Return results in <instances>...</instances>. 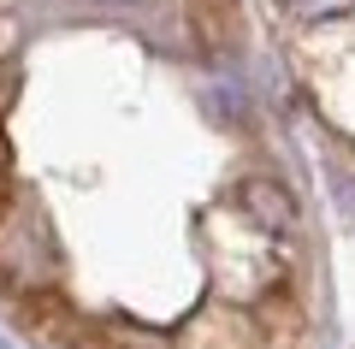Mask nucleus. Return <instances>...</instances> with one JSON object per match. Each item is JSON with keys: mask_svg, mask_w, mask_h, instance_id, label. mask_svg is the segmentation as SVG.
<instances>
[{"mask_svg": "<svg viewBox=\"0 0 355 349\" xmlns=\"http://www.w3.org/2000/svg\"><path fill=\"white\" fill-rule=\"evenodd\" d=\"M237 207L249 213L261 231H291V225H296L291 196H284V184H272V178H249V184L237 189Z\"/></svg>", "mask_w": 355, "mask_h": 349, "instance_id": "obj_1", "label": "nucleus"}, {"mask_svg": "<svg viewBox=\"0 0 355 349\" xmlns=\"http://www.w3.org/2000/svg\"><path fill=\"white\" fill-rule=\"evenodd\" d=\"M77 349H172V337L142 332V325H130V320H101V325H83Z\"/></svg>", "mask_w": 355, "mask_h": 349, "instance_id": "obj_2", "label": "nucleus"}]
</instances>
